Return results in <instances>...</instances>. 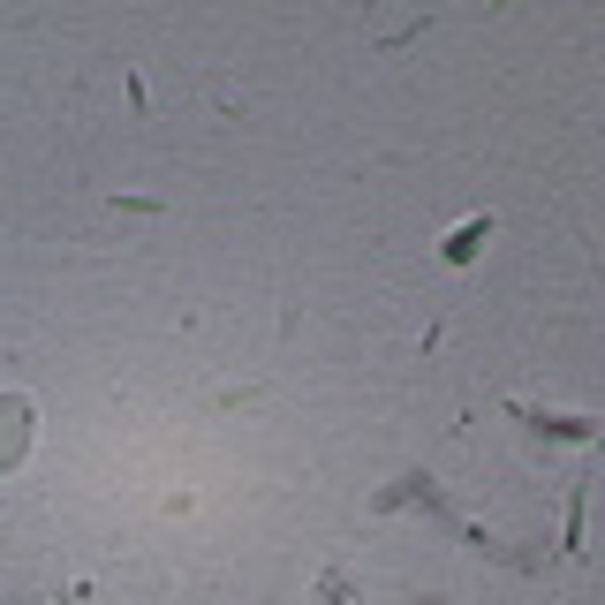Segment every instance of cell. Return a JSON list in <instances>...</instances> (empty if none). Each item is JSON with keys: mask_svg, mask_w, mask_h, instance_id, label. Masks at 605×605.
<instances>
[{"mask_svg": "<svg viewBox=\"0 0 605 605\" xmlns=\"http://www.w3.org/2000/svg\"><path fill=\"white\" fill-rule=\"evenodd\" d=\"M23 447H30V402L23 394H0V469L23 461Z\"/></svg>", "mask_w": 605, "mask_h": 605, "instance_id": "6da1fadb", "label": "cell"}, {"mask_svg": "<svg viewBox=\"0 0 605 605\" xmlns=\"http://www.w3.org/2000/svg\"><path fill=\"white\" fill-rule=\"evenodd\" d=\"M484 235H492V212H477V220H461V227L447 235V250H440V258H447V266H469V258L484 250Z\"/></svg>", "mask_w": 605, "mask_h": 605, "instance_id": "7a4b0ae2", "label": "cell"}]
</instances>
